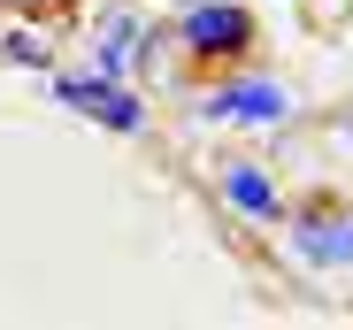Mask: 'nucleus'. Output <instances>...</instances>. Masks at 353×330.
I'll use <instances>...</instances> for the list:
<instances>
[{"mask_svg": "<svg viewBox=\"0 0 353 330\" xmlns=\"http://www.w3.org/2000/svg\"><path fill=\"white\" fill-rule=\"evenodd\" d=\"M176 39H185V70L208 77V70H239L254 54V39H261V23L239 8V0H208V8H185Z\"/></svg>", "mask_w": 353, "mask_h": 330, "instance_id": "obj_1", "label": "nucleus"}, {"mask_svg": "<svg viewBox=\"0 0 353 330\" xmlns=\"http://www.w3.org/2000/svg\"><path fill=\"white\" fill-rule=\"evenodd\" d=\"M292 107H300V100H292L276 77H230V85L208 92L200 116L208 123H261V131H276V123H292Z\"/></svg>", "mask_w": 353, "mask_h": 330, "instance_id": "obj_2", "label": "nucleus"}, {"mask_svg": "<svg viewBox=\"0 0 353 330\" xmlns=\"http://www.w3.org/2000/svg\"><path fill=\"white\" fill-rule=\"evenodd\" d=\"M215 192H223L230 207H239L246 223H261V231H276L284 215H292V207H284V185H276V177L261 169V161H246V154L215 161Z\"/></svg>", "mask_w": 353, "mask_h": 330, "instance_id": "obj_3", "label": "nucleus"}, {"mask_svg": "<svg viewBox=\"0 0 353 330\" xmlns=\"http://www.w3.org/2000/svg\"><path fill=\"white\" fill-rule=\"evenodd\" d=\"M292 246H300L307 261H345L353 269V223H345V207L330 192H307L300 223H292Z\"/></svg>", "mask_w": 353, "mask_h": 330, "instance_id": "obj_4", "label": "nucleus"}, {"mask_svg": "<svg viewBox=\"0 0 353 330\" xmlns=\"http://www.w3.org/2000/svg\"><path fill=\"white\" fill-rule=\"evenodd\" d=\"M54 92H62L70 107H92V116H100L108 131H123V138L139 131V100H131L123 85H115V77H100V70H92V77H62Z\"/></svg>", "mask_w": 353, "mask_h": 330, "instance_id": "obj_5", "label": "nucleus"}, {"mask_svg": "<svg viewBox=\"0 0 353 330\" xmlns=\"http://www.w3.org/2000/svg\"><path fill=\"white\" fill-rule=\"evenodd\" d=\"M16 16H54V8H70V0H8Z\"/></svg>", "mask_w": 353, "mask_h": 330, "instance_id": "obj_6", "label": "nucleus"}]
</instances>
